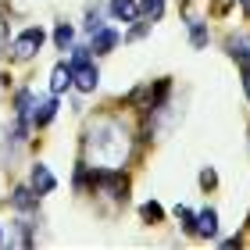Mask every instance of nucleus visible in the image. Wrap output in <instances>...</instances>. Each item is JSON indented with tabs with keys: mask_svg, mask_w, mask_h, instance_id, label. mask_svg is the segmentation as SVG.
I'll use <instances>...</instances> for the list:
<instances>
[{
	"mask_svg": "<svg viewBox=\"0 0 250 250\" xmlns=\"http://www.w3.org/2000/svg\"><path fill=\"white\" fill-rule=\"evenodd\" d=\"M129 146H132V136L125 129V122L97 118V122H89V129H86L83 154L97 172H118V168L129 161Z\"/></svg>",
	"mask_w": 250,
	"mask_h": 250,
	"instance_id": "1",
	"label": "nucleus"
},
{
	"mask_svg": "<svg viewBox=\"0 0 250 250\" xmlns=\"http://www.w3.org/2000/svg\"><path fill=\"white\" fill-rule=\"evenodd\" d=\"M54 43H58V50H68L75 43V29L72 25H58V32H54Z\"/></svg>",
	"mask_w": 250,
	"mask_h": 250,
	"instance_id": "14",
	"label": "nucleus"
},
{
	"mask_svg": "<svg viewBox=\"0 0 250 250\" xmlns=\"http://www.w3.org/2000/svg\"><path fill=\"white\" fill-rule=\"evenodd\" d=\"M43 43H47V32L40 25H29V29H21L18 36L11 40V54H15L18 61H29V58H36L43 50Z\"/></svg>",
	"mask_w": 250,
	"mask_h": 250,
	"instance_id": "2",
	"label": "nucleus"
},
{
	"mask_svg": "<svg viewBox=\"0 0 250 250\" xmlns=\"http://www.w3.org/2000/svg\"><path fill=\"white\" fill-rule=\"evenodd\" d=\"M243 89H247V97H250V64H247V75H243Z\"/></svg>",
	"mask_w": 250,
	"mask_h": 250,
	"instance_id": "18",
	"label": "nucleus"
},
{
	"mask_svg": "<svg viewBox=\"0 0 250 250\" xmlns=\"http://www.w3.org/2000/svg\"><path fill=\"white\" fill-rule=\"evenodd\" d=\"M68 86H72V68H68V61H61L50 72V93H64Z\"/></svg>",
	"mask_w": 250,
	"mask_h": 250,
	"instance_id": "8",
	"label": "nucleus"
},
{
	"mask_svg": "<svg viewBox=\"0 0 250 250\" xmlns=\"http://www.w3.org/2000/svg\"><path fill=\"white\" fill-rule=\"evenodd\" d=\"M214 183H218V175H214L211 168H204V172H200V186L208 189V186H214Z\"/></svg>",
	"mask_w": 250,
	"mask_h": 250,
	"instance_id": "17",
	"label": "nucleus"
},
{
	"mask_svg": "<svg viewBox=\"0 0 250 250\" xmlns=\"http://www.w3.org/2000/svg\"><path fill=\"white\" fill-rule=\"evenodd\" d=\"M189 43H193V47H208V29H204L200 18L189 21Z\"/></svg>",
	"mask_w": 250,
	"mask_h": 250,
	"instance_id": "13",
	"label": "nucleus"
},
{
	"mask_svg": "<svg viewBox=\"0 0 250 250\" xmlns=\"http://www.w3.org/2000/svg\"><path fill=\"white\" fill-rule=\"evenodd\" d=\"M32 189H36L40 197L58 189V179H54V172H50L47 165H32Z\"/></svg>",
	"mask_w": 250,
	"mask_h": 250,
	"instance_id": "5",
	"label": "nucleus"
},
{
	"mask_svg": "<svg viewBox=\"0 0 250 250\" xmlns=\"http://www.w3.org/2000/svg\"><path fill=\"white\" fill-rule=\"evenodd\" d=\"M111 15L118 21H132L140 15V0H111Z\"/></svg>",
	"mask_w": 250,
	"mask_h": 250,
	"instance_id": "9",
	"label": "nucleus"
},
{
	"mask_svg": "<svg viewBox=\"0 0 250 250\" xmlns=\"http://www.w3.org/2000/svg\"><path fill=\"white\" fill-rule=\"evenodd\" d=\"M54 115H58V100L47 97V100H36V107H32V125L36 129H43V125H50Z\"/></svg>",
	"mask_w": 250,
	"mask_h": 250,
	"instance_id": "6",
	"label": "nucleus"
},
{
	"mask_svg": "<svg viewBox=\"0 0 250 250\" xmlns=\"http://www.w3.org/2000/svg\"><path fill=\"white\" fill-rule=\"evenodd\" d=\"M36 197H40V193L32 189V186H18V189H15V197H11V204H15L18 211H32V208L40 204Z\"/></svg>",
	"mask_w": 250,
	"mask_h": 250,
	"instance_id": "10",
	"label": "nucleus"
},
{
	"mask_svg": "<svg viewBox=\"0 0 250 250\" xmlns=\"http://www.w3.org/2000/svg\"><path fill=\"white\" fill-rule=\"evenodd\" d=\"M32 107H36L32 93H29V89H21V93L15 97V115H18V118H29V111H32Z\"/></svg>",
	"mask_w": 250,
	"mask_h": 250,
	"instance_id": "12",
	"label": "nucleus"
},
{
	"mask_svg": "<svg viewBox=\"0 0 250 250\" xmlns=\"http://www.w3.org/2000/svg\"><path fill=\"white\" fill-rule=\"evenodd\" d=\"M0 243H4V236H0Z\"/></svg>",
	"mask_w": 250,
	"mask_h": 250,
	"instance_id": "20",
	"label": "nucleus"
},
{
	"mask_svg": "<svg viewBox=\"0 0 250 250\" xmlns=\"http://www.w3.org/2000/svg\"><path fill=\"white\" fill-rule=\"evenodd\" d=\"M89 36H93V40H89V54H107V50H115L118 47V32L115 29H107V25H100L97 32H89Z\"/></svg>",
	"mask_w": 250,
	"mask_h": 250,
	"instance_id": "4",
	"label": "nucleus"
},
{
	"mask_svg": "<svg viewBox=\"0 0 250 250\" xmlns=\"http://www.w3.org/2000/svg\"><path fill=\"white\" fill-rule=\"evenodd\" d=\"M140 214H143V222H161V204H154V200H146L143 208H140Z\"/></svg>",
	"mask_w": 250,
	"mask_h": 250,
	"instance_id": "15",
	"label": "nucleus"
},
{
	"mask_svg": "<svg viewBox=\"0 0 250 250\" xmlns=\"http://www.w3.org/2000/svg\"><path fill=\"white\" fill-rule=\"evenodd\" d=\"M240 4H243V7H250V0H240Z\"/></svg>",
	"mask_w": 250,
	"mask_h": 250,
	"instance_id": "19",
	"label": "nucleus"
},
{
	"mask_svg": "<svg viewBox=\"0 0 250 250\" xmlns=\"http://www.w3.org/2000/svg\"><path fill=\"white\" fill-rule=\"evenodd\" d=\"M193 232H197V236H214V232H218V211H214V208H204V211L197 214Z\"/></svg>",
	"mask_w": 250,
	"mask_h": 250,
	"instance_id": "7",
	"label": "nucleus"
},
{
	"mask_svg": "<svg viewBox=\"0 0 250 250\" xmlns=\"http://www.w3.org/2000/svg\"><path fill=\"white\" fill-rule=\"evenodd\" d=\"M175 218L183 222V229H189V232H193V225H197V214H193L189 208H183V204H179V208H175Z\"/></svg>",
	"mask_w": 250,
	"mask_h": 250,
	"instance_id": "16",
	"label": "nucleus"
},
{
	"mask_svg": "<svg viewBox=\"0 0 250 250\" xmlns=\"http://www.w3.org/2000/svg\"><path fill=\"white\" fill-rule=\"evenodd\" d=\"M229 54L236 61H243V64H250V36H240V40H229Z\"/></svg>",
	"mask_w": 250,
	"mask_h": 250,
	"instance_id": "11",
	"label": "nucleus"
},
{
	"mask_svg": "<svg viewBox=\"0 0 250 250\" xmlns=\"http://www.w3.org/2000/svg\"><path fill=\"white\" fill-rule=\"evenodd\" d=\"M72 68V86L79 89V93H93V89L100 86V68L93 61H75V64H68Z\"/></svg>",
	"mask_w": 250,
	"mask_h": 250,
	"instance_id": "3",
	"label": "nucleus"
}]
</instances>
